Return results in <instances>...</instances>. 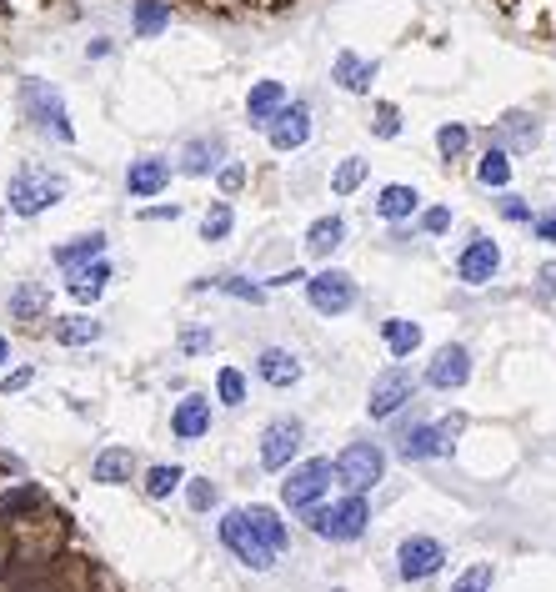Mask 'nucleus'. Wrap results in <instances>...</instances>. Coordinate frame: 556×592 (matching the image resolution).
Listing matches in <instances>:
<instances>
[{
  "instance_id": "1",
  "label": "nucleus",
  "mask_w": 556,
  "mask_h": 592,
  "mask_svg": "<svg viewBox=\"0 0 556 592\" xmlns=\"http://www.w3.org/2000/svg\"><path fill=\"white\" fill-rule=\"evenodd\" d=\"M311 532L316 537H331V542H351V537H361L366 532V522H371V512H366V497L361 492H351L346 502H336V507H311Z\"/></svg>"
},
{
  "instance_id": "2",
  "label": "nucleus",
  "mask_w": 556,
  "mask_h": 592,
  "mask_svg": "<svg viewBox=\"0 0 556 592\" xmlns=\"http://www.w3.org/2000/svg\"><path fill=\"white\" fill-rule=\"evenodd\" d=\"M221 542H226L246 567H256V572L276 567V547L256 532V522H251L246 512H226V517H221Z\"/></svg>"
},
{
  "instance_id": "3",
  "label": "nucleus",
  "mask_w": 556,
  "mask_h": 592,
  "mask_svg": "<svg viewBox=\"0 0 556 592\" xmlns=\"http://www.w3.org/2000/svg\"><path fill=\"white\" fill-rule=\"evenodd\" d=\"M61 196H66V181L51 176V171H41V166H26V171L11 181V206H16L21 216H41V211L56 206Z\"/></svg>"
},
{
  "instance_id": "4",
  "label": "nucleus",
  "mask_w": 556,
  "mask_h": 592,
  "mask_svg": "<svg viewBox=\"0 0 556 592\" xmlns=\"http://www.w3.org/2000/svg\"><path fill=\"white\" fill-rule=\"evenodd\" d=\"M381 472H386V452H381L376 442H356V447H346V452H341V462H336V477H341L351 492L376 487V482H381Z\"/></svg>"
},
{
  "instance_id": "5",
  "label": "nucleus",
  "mask_w": 556,
  "mask_h": 592,
  "mask_svg": "<svg viewBox=\"0 0 556 592\" xmlns=\"http://www.w3.org/2000/svg\"><path fill=\"white\" fill-rule=\"evenodd\" d=\"M331 477H336V467H331L326 457H311V462L291 467V477L281 482V502H286V507H311V502L331 487Z\"/></svg>"
},
{
  "instance_id": "6",
  "label": "nucleus",
  "mask_w": 556,
  "mask_h": 592,
  "mask_svg": "<svg viewBox=\"0 0 556 592\" xmlns=\"http://www.w3.org/2000/svg\"><path fill=\"white\" fill-rule=\"evenodd\" d=\"M26 111H31V121H36L41 131H51L56 141H76V131H71V121H66V106H61V96H56L46 81H26Z\"/></svg>"
},
{
  "instance_id": "7",
  "label": "nucleus",
  "mask_w": 556,
  "mask_h": 592,
  "mask_svg": "<svg viewBox=\"0 0 556 592\" xmlns=\"http://www.w3.org/2000/svg\"><path fill=\"white\" fill-rule=\"evenodd\" d=\"M306 296H311V307H316L321 317H341V312L356 302V281H351L346 271H316V276L306 281Z\"/></svg>"
},
{
  "instance_id": "8",
  "label": "nucleus",
  "mask_w": 556,
  "mask_h": 592,
  "mask_svg": "<svg viewBox=\"0 0 556 592\" xmlns=\"http://www.w3.org/2000/svg\"><path fill=\"white\" fill-rule=\"evenodd\" d=\"M411 392H416V382H411V372H401V367H386L376 382H371V402H366V412L381 422V417H396L406 402H411Z\"/></svg>"
},
{
  "instance_id": "9",
  "label": "nucleus",
  "mask_w": 556,
  "mask_h": 592,
  "mask_svg": "<svg viewBox=\"0 0 556 592\" xmlns=\"http://www.w3.org/2000/svg\"><path fill=\"white\" fill-rule=\"evenodd\" d=\"M296 452H301V427H296V422H271V427L261 432V467L286 472V467L296 462Z\"/></svg>"
},
{
  "instance_id": "10",
  "label": "nucleus",
  "mask_w": 556,
  "mask_h": 592,
  "mask_svg": "<svg viewBox=\"0 0 556 592\" xmlns=\"http://www.w3.org/2000/svg\"><path fill=\"white\" fill-rule=\"evenodd\" d=\"M396 562H401V577H431V572H441V562H446V547L436 542V537H406L401 547H396Z\"/></svg>"
},
{
  "instance_id": "11",
  "label": "nucleus",
  "mask_w": 556,
  "mask_h": 592,
  "mask_svg": "<svg viewBox=\"0 0 556 592\" xmlns=\"http://www.w3.org/2000/svg\"><path fill=\"white\" fill-rule=\"evenodd\" d=\"M266 136H271L276 151H301L306 136H311V111H306L301 101H286V111L266 126Z\"/></svg>"
},
{
  "instance_id": "12",
  "label": "nucleus",
  "mask_w": 556,
  "mask_h": 592,
  "mask_svg": "<svg viewBox=\"0 0 556 592\" xmlns=\"http://www.w3.org/2000/svg\"><path fill=\"white\" fill-rule=\"evenodd\" d=\"M496 266H501V251H496L491 236H476V241L461 251V261H456V271H461L466 286H486V281L496 276Z\"/></svg>"
},
{
  "instance_id": "13",
  "label": "nucleus",
  "mask_w": 556,
  "mask_h": 592,
  "mask_svg": "<svg viewBox=\"0 0 556 592\" xmlns=\"http://www.w3.org/2000/svg\"><path fill=\"white\" fill-rule=\"evenodd\" d=\"M466 377H471V352H466V347H441L436 362H431V372H426V382L441 387V392L466 387Z\"/></svg>"
},
{
  "instance_id": "14",
  "label": "nucleus",
  "mask_w": 556,
  "mask_h": 592,
  "mask_svg": "<svg viewBox=\"0 0 556 592\" xmlns=\"http://www.w3.org/2000/svg\"><path fill=\"white\" fill-rule=\"evenodd\" d=\"M451 432H456V422H441V427H411V432L401 437V457H406V462L441 457V452H446V442H451Z\"/></svg>"
},
{
  "instance_id": "15",
  "label": "nucleus",
  "mask_w": 556,
  "mask_h": 592,
  "mask_svg": "<svg viewBox=\"0 0 556 592\" xmlns=\"http://www.w3.org/2000/svg\"><path fill=\"white\" fill-rule=\"evenodd\" d=\"M246 111H251V121H256V126H271V121L286 111V86H281V81H261V86H251Z\"/></svg>"
},
{
  "instance_id": "16",
  "label": "nucleus",
  "mask_w": 556,
  "mask_h": 592,
  "mask_svg": "<svg viewBox=\"0 0 556 592\" xmlns=\"http://www.w3.org/2000/svg\"><path fill=\"white\" fill-rule=\"evenodd\" d=\"M166 181H171V161H161V156L131 161V171H126V186H131V196H156Z\"/></svg>"
},
{
  "instance_id": "17",
  "label": "nucleus",
  "mask_w": 556,
  "mask_h": 592,
  "mask_svg": "<svg viewBox=\"0 0 556 592\" xmlns=\"http://www.w3.org/2000/svg\"><path fill=\"white\" fill-rule=\"evenodd\" d=\"M171 427H176V437H181V442L206 437V432H211V402H206V397H186V402L176 407Z\"/></svg>"
},
{
  "instance_id": "18",
  "label": "nucleus",
  "mask_w": 556,
  "mask_h": 592,
  "mask_svg": "<svg viewBox=\"0 0 556 592\" xmlns=\"http://www.w3.org/2000/svg\"><path fill=\"white\" fill-rule=\"evenodd\" d=\"M131 472H136V452H131V447H106V452L96 457V467H91V477L106 482V487L131 482Z\"/></svg>"
},
{
  "instance_id": "19",
  "label": "nucleus",
  "mask_w": 556,
  "mask_h": 592,
  "mask_svg": "<svg viewBox=\"0 0 556 592\" xmlns=\"http://www.w3.org/2000/svg\"><path fill=\"white\" fill-rule=\"evenodd\" d=\"M221 151H226V141H221V136H201V141H191V146H186L181 171H186V176H211V171L221 166Z\"/></svg>"
},
{
  "instance_id": "20",
  "label": "nucleus",
  "mask_w": 556,
  "mask_h": 592,
  "mask_svg": "<svg viewBox=\"0 0 556 592\" xmlns=\"http://www.w3.org/2000/svg\"><path fill=\"white\" fill-rule=\"evenodd\" d=\"M256 372H261L271 387H291V382L301 377V362H296L286 347H266V352H261V362H256Z\"/></svg>"
},
{
  "instance_id": "21",
  "label": "nucleus",
  "mask_w": 556,
  "mask_h": 592,
  "mask_svg": "<svg viewBox=\"0 0 556 592\" xmlns=\"http://www.w3.org/2000/svg\"><path fill=\"white\" fill-rule=\"evenodd\" d=\"M336 81H341L346 91L366 96V91H371V81H376V61H361V56L341 51V56H336Z\"/></svg>"
},
{
  "instance_id": "22",
  "label": "nucleus",
  "mask_w": 556,
  "mask_h": 592,
  "mask_svg": "<svg viewBox=\"0 0 556 592\" xmlns=\"http://www.w3.org/2000/svg\"><path fill=\"white\" fill-rule=\"evenodd\" d=\"M101 251H106V236H101V231H91V236H76L71 246H61V251H56V261H61L66 271H81V266L101 261Z\"/></svg>"
},
{
  "instance_id": "23",
  "label": "nucleus",
  "mask_w": 556,
  "mask_h": 592,
  "mask_svg": "<svg viewBox=\"0 0 556 592\" xmlns=\"http://www.w3.org/2000/svg\"><path fill=\"white\" fill-rule=\"evenodd\" d=\"M106 281H111V266L106 261H91V266L71 271V296H76V302H96V296L106 291Z\"/></svg>"
},
{
  "instance_id": "24",
  "label": "nucleus",
  "mask_w": 556,
  "mask_h": 592,
  "mask_svg": "<svg viewBox=\"0 0 556 592\" xmlns=\"http://www.w3.org/2000/svg\"><path fill=\"white\" fill-rule=\"evenodd\" d=\"M341 236H346L341 216H321V221H311V231H306V251H311V256H331V251L341 246Z\"/></svg>"
},
{
  "instance_id": "25",
  "label": "nucleus",
  "mask_w": 556,
  "mask_h": 592,
  "mask_svg": "<svg viewBox=\"0 0 556 592\" xmlns=\"http://www.w3.org/2000/svg\"><path fill=\"white\" fill-rule=\"evenodd\" d=\"M136 36H161L171 26V6L166 0H136Z\"/></svg>"
},
{
  "instance_id": "26",
  "label": "nucleus",
  "mask_w": 556,
  "mask_h": 592,
  "mask_svg": "<svg viewBox=\"0 0 556 592\" xmlns=\"http://www.w3.org/2000/svg\"><path fill=\"white\" fill-rule=\"evenodd\" d=\"M416 206H421V196H416L411 186H386V191H381V201H376V211H381L386 221H406Z\"/></svg>"
},
{
  "instance_id": "27",
  "label": "nucleus",
  "mask_w": 556,
  "mask_h": 592,
  "mask_svg": "<svg viewBox=\"0 0 556 592\" xmlns=\"http://www.w3.org/2000/svg\"><path fill=\"white\" fill-rule=\"evenodd\" d=\"M11 312H16L21 322H31V317H41V312H46V286H36V281H26V286H16V291H11Z\"/></svg>"
},
{
  "instance_id": "28",
  "label": "nucleus",
  "mask_w": 556,
  "mask_h": 592,
  "mask_svg": "<svg viewBox=\"0 0 556 592\" xmlns=\"http://www.w3.org/2000/svg\"><path fill=\"white\" fill-rule=\"evenodd\" d=\"M386 347H391L396 357H411V352L421 347V327H416V322L391 317V322H386Z\"/></svg>"
},
{
  "instance_id": "29",
  "label": "nucleus",
  "mask_w": 556,
  "mask_h": 592,
  "mask_svg": "<svg viewBox=\"0 0 556 592\" xmlns=\"http://www.w3.org/2000/svg\"><path fill=\"white\" fill-rule=\"evenodd\" d=\"M96 337H101V322H91V317L56 322V342H66V347H81V342H96Z\"/></svg>"
},
{
  "instance_id": "30",
  "label": "nucleus",
  "mask_w": 556,
  "mask_h": 592,
  "mask_svg": "<svg viewBox=\"0 0 556 592\" xmlns=\"http://www.w3.org/2000/svg\"><path fill=\"white\" fill-rule=\"evenodd\" d=\"M246 517L256 522V532H261V537H266V542H271L276 552L286 547V522L276 517V507H246Z\"/></svg>"
},
{
  "instance_id": "31",
  "label": "nucleus",
  "mask_w": 556,
  "mask_h": 592,
  "mask_svg": "<svg viewBox=\"0 0 556 592\" xmlns=\"http://www.w3.org/2000/svg\"><path fill=\"white\" fill-rule=\"evenodd\" d=\"M31 507H41V487H31V482H21V487H6V492H0V512H6V517L31 512Z\"/></svg>"
},
{
  "instance_id": "32",
  "label": "nucleus",
  "mask_w": 556,
  "mask_h": 592,
  "mask_svg": "<svg viewBox=\"0 0 556 592\" xmlns=\"http://www.w3.org/2000/svg\"><path fill=\"white\" fill-rule=\"evenodd\" d=\"M361 181H366V161H361V156H346V161L336 166V176H331V191H336V196H351Z\"/></svg>"
},
{
  "instance_id": "33",
  "label": "nucleus",
  "mask_w": 556,
  "mask_h": 592,
  "mask_svg": "<svg viewBox=\"0 0 556 592\" xmlns=\"http://www.w3.org/2000/svg\"><path fill=\"white\" fill-rule=\"evenodd\" d=\"M181 482H186V472H181L176 462H171V467L161 462V467H151V472H146V492H151V497H171Z\"/></svg>"
},
{
  "instance_id": "34",
  "label": "nucleus",
  "mask_w": 556,
  "mask_h": 592,
  "mask_svg": "<svg viewBox=\"0 0 556 592\" xmlns=\"http://www.w3.org/2000/svg\"><path fill=\"white\" fill-rule=\"evenodd\" d=\"M501 136H506L511 146H536V121L521 116V111H511V116L501 121Z\"/></svg>"
},
{
  "instance_id": "35",
  "label": "nucleus",
  "mask_w": 556,
  "mask_h": 592,
  "mask_svg": "<svg viewBox=\"0 0 556 592\" xmlns=\"http://www.w3.org/2000/svg\"><path fill=\"white\" fill-rule=\"evenodd\" d=\"M476 176H481L486 186H506V181H511V161H506V151H486L481 166H476Z\"/></svg>"
},
{
  "instance_id": "36",
  "label": "nucleus",
  "mask_w": 556,
  "mask_h": 592,
  "mask_svg": "<svg viewBox=\"0 0 556 592\" xmlns=\"http://www.w3.org/2000/svg\"><path fill=\"white\" fill-rule=\"evenodd\" d=\"M451 592H491V562H476V567H466V572L451 582Z\"/></svg>"
},
{
  "instance_id": "37",
  "label": "nucleus",
  "mask_w": 556,
  "mask_h": 592,
  "mask_svg": "<svg viewBox=\"0 0 556 592\" xmlns=\"http://www.w3.org/2000/svg\"><path fill=\"white\" fill-rule=\"evenodd\" d=\"M226 231H231V206L216 201V206L206 211V221H201V236H206V241H221Z\"/></svg>"
},
{
  "instance_id": "38",
  "label": "nucleus",
  "mask_w": 556,
  "mask_h": 592,
  "mask_svg": "<svg viewBox=\"0 0 556 592\" xmlns=\"http://www.w3.org/2000/svg\"><path fill=\"white\" fill-rule=\"evenodd\" d=\"M216 392H221V402H226V407H241V402H246V382H241V372H231V367H226V372L216 377Z\"/></svg>"
},
{
  "instance_id": "39",
  "label": "nucleus",
  "mask_w": 556,
  "mask_h": 592,
  "mask_svg": "<svg viewBox=\"0 0 556 592\" xmlns=\"http://www.w3.org/2000/svg\"><path fill=\"white\" fill-rule=\"evenodd\" d=\"M436 146H441V156H446V161H451V156H461V151H466V126H456V121H451V126H441V131H436Z\"/></svg>"
},
{
  "instance_id": "40",
  "label": "nucleus",
  "mask_w": 556,
  "mask_h": 592,
  "mask_svg": "<svg viewBox=\"0 0 556 592\" xmlns=\"http://www.w3.org/2000/svg\"><path fill=\"white\" fill-rule=\"evenodd\" d=\"M216 286H221V291H231V296H241V302H261V296H266L261 286H246L241 276H226V281H216Z\"/></svg>"
},
{
  "instance_id": "41",
  "label": "nucleus",
  "mask_w": 556,
  "mask_h": 592,
  "mask_svg": "<svg viewBox=\"0 0 556 592\" xmlns=\"http://www.w3.org/2000/svg\"><path fill=\"white\" fill-rule=\"evenodd\" d=\"M186 497H191V507H196V512H206V507H211V502H216V487H211V482H206V477H196V482H191V492H186Z\"/></svg>"
},
{
  "instance_id": "42",
  "label": "nucleus",
  "mask_w": 556,
  "mask_h": 592,
  "mask_svg": "<svg viewBox=\"0 0 556 592\" xmlns=\"http://www.w3.org/2000/svg\"><path fill=\"white\" fill-rule=\"evenodd\" d=\"M396 131H401V116H396V106H381V111H376V136H386V141H391Z\"/></svg>"
},
{
  "instance_id": "43",
  "label": "nucleus",
  "mask_w": 556,
  "mask_h": 592,
  "mask_svg": "<svg viewBox=\"0 0 556 592\" xmlns=\"http://www.w3.org/2000/svg\"><path fill=\"white\" fill-rule=\"evenodd\" d=\"M501 216H506V221H531V211H526L521 196H506V201H501Z\"/></svg>"
},
{
  "instance_id": "44",
  "label": "nucleus",
  "mask_w": 556,
  "mask_h": 592,
  "mask_svg": "<svg viewBox=\"0 0 556 592\" xmlns=\"http://www.w3.org/2000/svg\"><path fill=\"white\" fill-rule=\"evenodd\" d=\"M421 226H426L431 236H441V231L451 226V211H446V206H436V211H426V221H421Z\"/></svg>"
},
{
  "instance_id": "45",
  "label": "nucleus",
  "mask_w": 556,
  "mask_h": 592,
  "mask_svg": "<svg viewBox=\"0 0 556 592\" xmlns=\"http://www.w3.org/2000/svg\"><path fill=\"white\" fill-rule=\"evenodd\" d=\"M211 342H216L211 332H181V347H186V352H206Z\"/></svg>"
},
{
  "instance_id": "46",
  "label": "nucleus",
  "mask_w": 556,
  "mask_h": 592,
  "mask_svg": "<svg viewBox=\"0 0 556 592\" xmlns=\"http://www.w3.org/2000/svg\"><path fill=\"white\" fill-rule=\"evenodd\" d=\"M241 181H246V171H241V166H226V171H221V186H226V191H236Z\"/></svg>"
},
{
  "instance_id": "47",
  "label": "nucleus",
  "mask_w": 556,
  "mask_h": 592,
  "mask_svg": "<svg viewBox=\"0 0 556 592\" xmlns=\"http://www.w3.org/2000/svg\"><path fill=\"white\" fill-rule=\"evenodd\" d=\"M536 236L541 241H556V216H536Z\"/></svg>"
},
{
  "instance_id": "48",
  "label": "nucleus",
  "mask_w": 556,
  "mask_h": 592,
  "mask_svg": "<svg viewBox=\"0 0 556 592\" xmlns=\"http://www.w3.org/2000/svg\"><path fill=\"white\" fill-rule=\"evenodd\" d=\"M6 567H11V547L0 542V577H6Z\"/></svg>"
},
{
  "instance_id": "49",
  "label": "nucleus",
  "mask_w": 556,
  "mask_h": 592,
  "mask_svg": "<svg viewBox=\"0 0 556 592\" xmlns=\"http://www.w3.org/2000/svg\"><path fill=\"white\" fill-rule=\"evenodd\" d=\"M6 357H11V347H6V337H0V367H6Z\"/></svg>"
}]
</instances>
